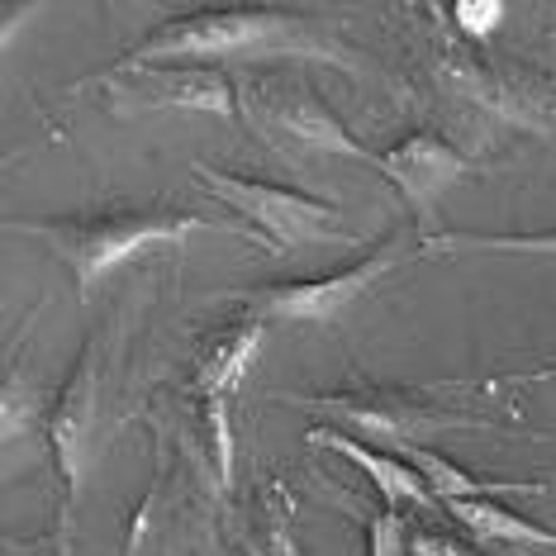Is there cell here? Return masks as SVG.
<instances>
[{
	"mask_svg": "<svg viewBox=\"0 0 556 556\" xmlns=\"http://www.w3.org/2000/svg\"><path fill=\"white\" fill-rule=\"evenodd\" d=\"M447 514L457 518L462 528H471L476 538L485 542H514V547H547L556 552V528H542L533 518L504 509L500 500H452Z\"/></svg>",
	"mask_w": 556,
	"mask_h": 556,
	"instance_id": "obj_14",
	"label": "cell"
},
{
	"mask_svg": "<svg viewBox=\"0 0 556 556\" xmlns=\"http://www.w3.org/2000/svg\"><path fill=\"white\" fill-rule=\"evenodd\" d=\"M438 81H442V91H452L462 105L509 124V129L556 138V81L552 77L509 72V67H495V62L466 58L462 48H447V53L438 58Z\"/></svg>",
	"mask_w": 556,
	"mask_h": 556,
	"instance_id": "obj_7",
	"label": "cell"
},
{
	"mask_svg": "<svg viewBox=\"0 0 556 556\" xmlns=\"http://www.w3.org/2000/svg\"><path fill=\"white\" fill-rule=\"evenodd\" d=\"M96 433H100V348L91 343L81 352L67 390L58 395V409L48 414V438H53L67 490H81L86 466L96 457Z\"/></svg>",
	"mask_w": 556,
	"mask_h": 556,
	"instance_id": "obj_10",
	"label": "cell"
},
{
	"mask_svg": "<svg viewBox=\"0 0 556 556\" xmlns=\"http://www.w3.org/2000/svg\"><path fill=\"white\" fill-rule=\"evenodd\" d=\"M191 176L200 181V191H210L233 214H243L248 224H257V233L271 238V252L309 248V243H352V233L343 229L348 224L343 210L328 205V200H314L276 181H257V176L210 167V162H191Z\"/></svg>",
	"mask_w": 556,
	"mask_h": 556,
	"instance_id": "obj_4",
	"label": "cell"
},
{
	"mask_svg": "<svg viewBox=\"0 0 556 556\" xmlns=\"http://www.w3.org/2000/svg\"><path fill=\"white\" fill-rule=\"evenodd\" d=\"M442 390L447 386H438V390H352V395H286V400L300 404V409H319L338 424H352L357 433L386 442L400 457V452L419 447V438H428V433L490 428V419H476V414L438 404Z\"/></svg>",
	"mask_w": 556,
	"mask_h": 556,
	"instance_id": "obj_5",
	"label": "cell"
},
{
	"mask_svg": "<svg viewBox=\"0 0 556 556\" xmlns=\"http://www.w3.org/2000/svg\"><path fill=\"white\" fill-rule=\"evenodd\" d=\"M305 442L309 447H324V452H338V457H348L362 476H371V485L381 490V500L390 504V509H395V504H419V509L433 504V490L424 485V476L414 471L404 457H395V452H376L357 438L338 433V428H309Z\"/></svg>",
	"mask_w": 556,
	"mask_h": 556,
	"instance_id": "obj_12",
	"label": "cell"
},
{
	"mask_svg": "<svg viewBox=\"0 0 556 556\" xmlns=\"http://www.w3.org/2000/svg\"><path fill=\"white\" fill-rule=\"evenodd\" d=\"M238 110L252 119L276 153L295 157V153H333V157H352L376 167L371 148L357 143V134L338 119V110L314 91L305 81H290V77H248L238 86Z\"/></svg>",
	"mask_w": 556,
	"mask_h": 556,
	"instance_id": "obj_3",
	"label": "cell"
},
{
	"mask_svg": "<svg viewBox=\"0 0 556 556\" xmlns=\"http://www.w3.org/2000/svg\"><path fill=\"white\" fill-rule=\"evenodd\" d=\"M400 457L424 476V485L433 490V500H442V504H452V500H500V495H547L542 480L471 476V471H462L457 462L438 457V452H428V447H409V452H400Z\"/></svg>",
	"mask_w": 556,
	"mask_h": 556,
	"instance_id": "obj_13",
	"label": "cell"
},
{
	"mask_svg": "<svg viewBox=\"0 0 556 556\" xmlns=\"http://www.w3.org/2000/svg\"><path fill=\"white\" fill-rule=\"evenodd\" d=\"M262 338H267V319H257V314H248V309L224 328H214L195 352V390L200 395L229 400L233 390L243 386V376L252 371V362H257Z\"/></svg>",
	"mask_w": 556,
	"mask_h": 556,
	"instance_id": "obj_11",
	"label": "cell"
},
{
	"mask_svg": "<svg viewBox=\"0 0 556 556\" xmlns=\"http://www.w3.org/2000/svg\"><path fill=\"white\" fill-rule=\"evenodd\" d=\"M366 542H371V556H414L409 552V528H404V518L390 509V504L366 518Z\"/></svg>",
	"mask_w": 556,
	"mask_h": 556,
	"instance_id": "obj_16",
	"label": "cell"
},
{
	"mask_svg": "<svg viewBox=\"0 0 556 556\" xmlns=\"http://www.w3.org/2000/svg\"><path fill=\"white\" fill-rule=\"evenodd\" d=\"M105 91L119 110H191V115H238V86L205 62H148L134 72H96L77 91Z\"/></svg>",
	"mask_w": 556,
	"mask_h": 556,
	"instance_id": "obj_8",
	"label": "cell"
},
{
	"mask_svg": "<svg viewBox=\"0 0 556 556\" xmlns=\"http://www.w3.org/2000/svg\"><path fill=\"white\" fill-rule=\"evenodd\" d=\"M24 238H39L62 267L72 271V286L86 300L119 271L134 252L157 248V243H181L191 233H205L214 224L205 214H186L172 205H148V210H100V214H72V219H15L10 224Z\"/></svg>",
	"mask_w": 556,
	"mask_h": 556,
	"instance_id": "obj_2",
	"label": "cell"
},
{
	"mask_svg": "<svg viewBox=\"0 0 556 556\" xmlns=\"http://www.w3.org/2000/svg\"><path fill=\"white\" fill-rule=\"evenodd\" d=\"M509 15V5L504 0H457L452 5V20H457V29L466 34V39H490V34L500 29V20Z\"/></svg>",
	"mask_w": 556,
	"mask_h": 556,
	"instance_id": "obj_17",
	"label": "cell"
},
{
	"mask_svg": "<svg viewBox=\"0 0 556 556\" xmlns=\"http://www.w3.org/2000/svg\"><path fill=\"white\" fill-rule=\"evenodd\" d=\"M409 552L414 556H480V552L462 547V542H452V538H438V533H414L409 538Z\"/></svg>",
	"mask_w": 556,
	"mask_h": 556,
	"instance_id": "obj_18",
	"label": "cell"
},
{
	"mask_svg": "<svg viewBox=\"0 0 556 556\" xmlns=\"http://www.w3.org/2000/svg\"><path fill=\"white\" fill-rule=\"evenodd\" d=\"M419 252H509V257H556V229L552 233H433Z\"/></svg>",
	"mask_w": 556,
	"mask_h": 556,
	"instance_id": "obj_15",
	"label": "cell"
},
{
	"mask_svg": "<svg viewBox=\"0 0 556 556\" xmlns=\"http://www.w3.org/2000/svg\"><path fill=\"white\" fill-rule=\"evenodd\" d=\"M471 167H476L471 153H466V148H457L452 138L433 134V129L400 138L390 153L376 157V172H381L386 181L395 186L404 200H409L414 219L424 224V238L438 233V229H433V224H438V195L452 191V186H457Z\"/></svg>",
	"mask_w": 556,
	"mask_h": 556,
	"instance_id": "obj_9",
	"label": "cell"
},
{
	"mask_svg": "<svg viewBox=\"0 0 556 556\" xmlns=\"http://www.w3.org/2000/svg\"><path fill=\"white\" fill-rule=\"evenodd\" d=\"M219 58H314L362 72L366 58L343 34L319 24L309 10L290 5H229V10H191L157 29H148L129 53L105 72H134L148 62H219Z\"/></svg>",
	"mask_w": 556,
	"mask_h": 556,
	"instance_id": "obj_1",
	"label": "cell"
},
{
	"mask_svg": "<svg viewBox=\"0 0 556 556\" xmlns=\"http://www.w3.org/2000/svg\"><path fill=\"white\" fill-rule=\"evenodd\" d=\"M547 376H556V366H547V371H538V381H547Z\"/></svg>",
	"mask_w": 556,
	"mask_h": 556,
	"instance_id": "obj_19",
	"label": "cell"
},
{
	"mask_svg": "<svg viewBox=\"0 0 556 556\" xmlns=\"http://www.w3.org/2000/svg\"><path fill=\"white\" fill-rule=\"evenodd\" d=\"M409 257V238L395 233L386 238L371 257L352 262V267L324 276V281H281V286H243L229 290V300H238L248 314L257 319H300V324H328L338 314H348L357 300H366L376 286L386 281L400 262Z\"/></svg>",
	"mask_w": 556,
	"mask_h": 556,
	"instance_id": "obj_6",
	"label": "cell"
}]
</instances>
